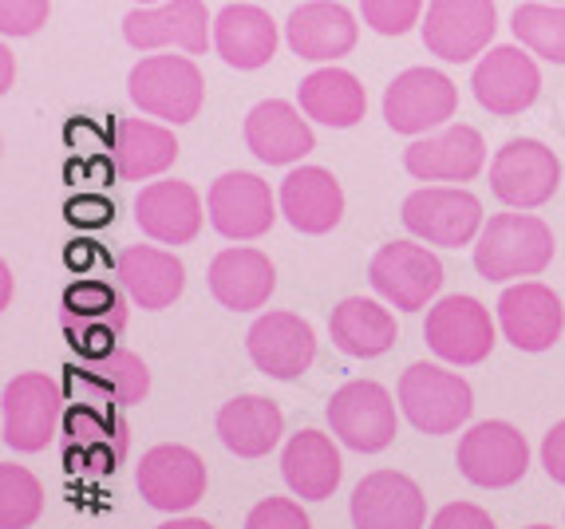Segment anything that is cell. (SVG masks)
<instances>
[{
  "instance_id": "34",
  "label": "cell",
  "mask_w": 565,
  "mask_h": 529,
  "mask_svg": "<svg viewBox=\"0 0 565 529\" xmlns=\"http://www.w3.org/2000/svg\"><path fill=\"white\" fill-rule=\"evenodd\" d=\"M44 510L36 474L17 463H0V529H29Z\"/></svg>"
},
{
  "instance_id": "25",
  "label": "cell",
  "mask_w": 565,
  "mask_h": 529,
  "mask_svg": "<svg viewBox=\"0 0 565 529\" xmlns=\"http://www.w3.org/2000/svg\"><path fill=\"white\" fill-rule=\"evenodd\" d=\"M210 293L222 309L230 312H254L265 309L277 289V269L262 249L234 246L210 261Z\"/></svg>"
},
{
  "instance_id": "23",
  "label": "cell",
  "mask_w": 565,
  "mask_h": 529,
  "mask_svg": "<svg viewBox=\"0 0 565 529\" xmlns=\"http://www.w3.org/2000/svg\"><path fill=\"white\" fill-rule=\"evenodd\" d=\"M245 147L265 166H292L317 147L309 115L285 99H265L245 115Z\"/></svg>"
},
{
  "instance_id": "8",
  "label": "cell",
  "mask_w": 565,
  "mask_h": 529,
  "mask_svg": "<svg viewBox=\"0 0 565 529\" xmlns=\"http://www.w3.org/2000/svg\"><path fill=\"white\" fill-rule=\"evenodd\" d=\"M562 186V162L537 139H510L490 162V190L507 209L546 206Z\"/></svg>"
},
{
  "instance_id": "7",
  "label": "cell",
  "mask_w": 565,
  "mask_h": 529,
  "mask_svg": "<svg viewBox=\"0 0 565 529\" xmlns=\"http://www.w3.org/2000/svg\"><path fill=\"white\" fill-rule=\"evenodd\" d=\"M419 32L427 52L444 64H471L499 32V9L494 0H427Z\"/></svg>"
},
{
  "instance_id": "33",
  "label": "cell",
  "mask_w": 565,
  "mask_h": 529,
  "mask_svg": "<svg viewBox=\"0 0 565 529\" xmlns=\"http://www.w3.org/2000/svg\"><path fill=\"white\" fill-rule=\"evenodd\" d=\"M510 32L526 52L550 64H565V4H550V0L519 4L510 17Z\"/></svg>"
},
{
  "instance_id": "17",
  "label": "cell",
  "mask_w": 565,
  "mask_h": 529,
  "mask_svg": "<svg viewBox=\"0 0 565 529\" xmlns=\"http://www.w3.org/2000/svg\"><path fill=\"white\" fill-rule=\"evenodd\" d=\"M245 352L262 376L297 379L309 371L317 356V336H312V324L301 321L297 312H265L245 332Z\"/></svg>"
},
{
  "instance_id": "24",
  "label": "cell",
  "mask_w": 565,
  "mask_h": 529,
  "mask_svg": "<svg viewBox=\"0 0 565 529\" xmlns=\"http://www.w3.org/2000/svg\"><path fill=\"white\" fill-rule=\"evenodd\" d=\"M281 214L297 234H329L344 218V190L324 166H297L277 190Z\"/></svg>"
},
{
  "instance_id": "15",
  "label": "cell",
  "mask_w": 565,
  "mask_h": 529,
  "mask_svg": "<svg viewBox=\"0 0 565 529\" xmlns=\"http://www.w3.org/2000/svg\"><path fill=\"white\" fill-rule=\"evenodd\" d=\"M475 99L487 107L490 115H522L534 107L537 91H542V72L534 64V52L514 44L490 47L475 64Z\"/></svg>"
},
{
  "instance_id": "6",
  "label": "cell",
  "mask_w": 565,
  "mask_h": 529,
  "mask_svg": "<svg viewBox=\"0 0 565 529\" xmlns=\"http://www.w3.org/2000/svg\"><path fill=\"white\" fill-rule=\"evenodd\" d=\"M459 474L471 486L482 490H507V486L522 483L530 471V446L519 427L502 423V419H487L475 423L467 435L459 439L455 451Z\"/></svg>"
},
{
  "instance_id": "37",
  "label": "cell",
  "mask_w": 565,
  "mask_h": 529,
  "mask_svg": "<svg viewBox=\"0 0 565 529\" xmlns=\"http://www.w3.org/2000/svg\"><path fill=\"white\" fill-rule=\"evenodd\" d=\"M122 301L107 281H76L64 293V321H95V316H119Z\"/></svg>"
},
{
  "instance_id": "16",
  "label": "cell",
  "mask_w": 565,
  "mask_h": 529,
  "mask_svg": "<svg viewBox=\"0 0 565 529\" xmlns=\"http://www.w3.org/2000/svg\"><path fill=\"white\" fill-rule=\"evenodd\" d=\"M139 494L162 514H182L206 494V463L190 446H151L139 463Z\"/></svg>"
},
{
  "instance_id": "22",
  "label": "cell",
  "mask_w": 565,
  "mask_h": 529,
  "mask_svg": "<svg viewBox=\"0 0 565 529\" xmlns=\"http://www.w3.org/2000/svg\"><path fill=\"white\" fill-rule=\"evenodd\" d=\"M135 222L162 246H190L202 229V198L190 182H147L135 198Z\"/></svg>"
},
{
  "instance_id": "31",
  "label": "cell",
  "mask_w": 565,
  "mask_h": 529,
  "mask_svg": "<svg viewBox=\"0 0 565 529\" xmlns=\"http://www.w3.org/2000/svg\"><path fill=\"white\" fill-rule=\"evenodd\" d=\"M115 171L127 182L159 179L162 171L179 159V139L174 131L151 119H115Z\"/></svg>"
},
{
  "instance_id": "32",
  "label": "cell",
  "mask_w": 565,
  "mask_h": 529,
  "mask_svg": "<svg viewBox=\"0 0 565 529\" xmlns=\"http://www.w3.org/2000/svg\"><path fill=\"white\" fill-rule=\"evenodd\" d=\"M329 336L344 356L352 359H372L384 356L396 344V316L384 304L367 301V296H349L340 301L329 316Z\"/></svg>"
},
{
  "instance_id": "5",
  "label": "cell",
  "mask_w": 565,
  "mask_h": 529,
  "mask_svg": "<svg viewBox=\"0 0 565 529\" xmlns=\"http://www.w3.org/2000/svg\"><path fill=\"white\" fill-rule=\"evenodd\" d=\"M404 226L427 246L459 249L479 241L482 234V202L462 186H424L407 194L404 202Z\"/></svg>"
},
{
  "instance_id": "13",
  "label": "cell",
  "mask_w": 565,
  "mask_h": 529,
  "mask_svg": "<svg viewBox=\"0 0 565 529\" xmlns=\"http://www.w3.org/2000/svg\"><path fill=\"white\" fill-rule=\"evenodd\" d=\"M64 419V388L44 371H24L4 388V443L12 451H44Z\"/></svg>"
},
{
  "instance_id": "42",
  "label": "cell",
  "mask_w": 565,
  "mask_h": 529,
  "mask_svg": "<svg viewBox=\"0 0 565 529\" xmlns=\"http://www.w3.org/2000/svg\"><path fill=\"white\" fill-rule=\"evenodd\" d=\"M542 466L554 483L565 486V419L550 427V435L542 439Z\"/></svg>"
},
{
  "instance_id": "41",
  "label": "cell",
  "mask_w": 565,
  "mask_h": 529,
  "mask_svg": "<svg viewBox=\"0 0 565 529\" xmlns=\"http://www.w3.org/2000/svg\"><path fill=\"white\" fill-rule=\"evenodd\" d=\"M64 214L72 226H107L115 218V206L107 198H99V194H87V198L67 202Z\"/></svg>"
},
{
  "instance_id": "36",
  "label": "cell",
  "mask_w": 565,
  "mask_h": 529,
  "mask_svg": "<svg viewBox=\"0 0 565 529\" xmlns=\"http://www.w3.org/2000/svg\"><path fill=\"white\" fill-rule=\"evenodd\" d=\"M360 17L380 36H404L424 24V0H360Z\"/></svg>"
},
{
  "instance_id": "4",
  "label": "cell",
  "mask_w": 565,
  "mask_h": 529,
  "mask_svg": "<svg viewBox=\"0 0 565 529\" xmlns=\"http://www.w3.org/2000/svg\"><path fill=\"white\" fill-rule=\"evenodd\" d=\"M324 415H329L332 435L360 454H380L396 443V403L376 379H352V384L337 388Z\"/></svg>"
},
{
  "instance_id": "29",
  "label": "cell",
  "mask_w": 565,
  "mask_h": 529,
  "mask_svg": "<svg viewBox=\"0 0 565 529\" xmlns=\"http://www.w3.org/2000/svg\"><path fill=\"white\" fill-rule=\"evenodd\" d=\"M217 439L226 451H234L237 458H262L281 443L285 419L281 407L265 396H237L230 403H222L214 419Z\"/></svg>"
},
{
  "instance_id": "18",
  "label": "cell",
  "mask_w": 565,
  "mask_h": 529,
  "mask_svg": "<svg viewBox=\"0 0 565 529\" xmlns=\"http://www.w3.org/2000/svg\"><path fill=\"white\" fill-rule=\"evenodd\" d=\"M499 328L519 352H546L562 341V296L542 281H519L499 296Z\"/></svg>"
},
{
  "instance_id": "28",
  "label": "cell",
  "mask_w": 565,
  "mask_h": 529,
  "mask_svg": "<svg viewBox=\"0 0 565 529\" xmlns=\"http://www.w3.org/2000/svg\"><path fill=\"white\" fill-rule=\"evenodd\" d=\"M281 478L301 501L332 498L340 478H344V463H340L337 443H332L329 435H321V431H297V435L285 443Z\"/></svg>"
},
{
  "instance_id": "47",
  "label": "cell",
  "mask_w": 565,
  "mask_h": 529,
  "mask_svg": "<svg viewBox=\"0 0 565 529\" xmlns=\"http://www.w3.org/2000/svg\"><path fill=\"white\" fill-rule=\"evenodd\" d=\"M550 4H565V0H550Z\"/></svg>"
},
{
  "instance_id": "11",
  "label": "cell",
  "mask_w": 565,
  "mask_h": 529,
  "mask_svg": "<svg viewBox=\"0 0 565 529\" xmlns=\"http://www.w3.org/2000/svg\"><path fill=\"white\" fill-rule=\"evenodd\" d=\"M459 91L435 67H407L384 91V123L396 134H427L455 119Z\"/></svg>"
},
{
  "instance_id": "40",
  "label": "cell",
  "mask_w": 565,
  "mask_h": 529,
  "mask_svg": "<svg viewBox=\"0 0 565 529\" xmlns=\"http://www.w3.org/2000/svg\"><path fill=\"white\" fill-rule=\"evenodd\" d=\"M431 529H499L482 506L475 501H451L431 518Z\"/></svg>"
},
{
  "instance_id": "39",
  "label": "cell",
  "mask_w": 565,
  "mask_h": 529,
  "mask_svg": "<svg viewBox=\"0 0 565 529\" xmlns=\"http://www.w3.org/2000/svg\"><path fill=\"white\" fill-rule=\"evenodd\" d=\"M52 0H0V32L4 36H32L47 24Z\"/></svg>"
},
{
  "instance_id": "46",
  "label": "cell",
  "mask_w": 565,
  "mask_h": 529,
  "mask_svg": "<svg viewBox=\"0 0 565 529\" xmlns=\"http://www.w3.org/2000/svg\"><path fill=\"white\" fill-rule=\"evenodd\" d=\"M530 529H554V526H530Z\"/></svg>"
},
{
  "instance_id": "14",
  "label": "cell",
  "mask_w": 565,
  "mask_h": 529,
  "mask_svg": "<svg viewBox=\"0 0 565 529\" xmlns=\"http://www.w3.org/2000/svg\"><path fill=\"white\" fill-rule=\"evenodd\" d=\"M277 206L269 182L257 179L249 171H230L222 179L210 182L206 209H210V226L217 229L230 241H257L274 229Z\"/></svg>"
},
{
  "instance_id": "19",
  "label": "cell",
  "mask_w": 565,
  "mask_h": 529,
  "mask_svg": "<svg viewBox=\"0 0 565 529\" xmlns=\"http://www.w3.org/2000/svg\"><path fill=\"white\" fill-rule=\"evenodd\" d=\"M427 498L415 478L399 471H376L352 490V526L356 529H424Z\"/></svg>"
},
{
  "instance_id": "26",
  "label": "cell",
  "mask_w": 565,
  "mask_h": 529,
  "mask_svg": "<svg viewBox=\"0 0 565 529\" xmlns=\"http://www.w3.org/2000/svg\"><path fill=\"white\" fill-rule=\"evenodd\" d=\"M115 273H119L127 296L147 312L170 309L182 296V289H186L182 261L154 246H127L119 253V261H115Z\"/></svg>"
},
{
  "instance_id": "30",
  "label": "cell",
  "mask_w": 565,
  "mask_h": 529,
  "mask_svg": "<svg viewBox=\"0 0 565 529\" xmlns=\"http://www.w3.org/2000/svg\"><path fill=\"white\" fill-rule=\"evenodd\" d=\"M297 104H301V111L309 115L312 123H324L332 131H349V127H356L364 119L367 91L344 67H321V72L301 79Z\"/></svg>"
},
{
  "instance_id": "10",
  "label": "cell",
  "mask_w": 565,
  "mask_h": 529,
  "mask_svg": "<svg viewBox=\"0 0 565 529\" xmlns=\"http://www.w3.org/2000/svg\"><path fill=\"white\" fill-rule=\"evenodd\" d=\"M427 348L439 359L455 364V368H471L494 352V321H490V309L475 296H444L427 309L424 324Z\"/></svg>"
},
{
  "instance_id": "43",
  "label": "cell",
  "mask_w": 565,
  "mask_h": 529,
  "mask_svg": "<svg viewBox=\"0 0 565 529\" xmlns=\"http://www.w3.org/2000/svg\"><path fill=\"white\" fill-rule=\"evenodd\" d=\"M159 529H214L206 518H170V521H162Z\"/></svg>"
},
{
  "instance_id": "20",
  "label": "cell",
  "mask_w": 565,
  "mask_h": 529,
  "mask_svg": "<svg viewBox=\"0 0 565 529\" xmlns=\"http://www.w3.org/2000/svg\"><path fill=\"white\" fill-rule=\"evenodd\" d=\"M487 162V142L475 127L455 123L415 139L404 151V171L419 182H471Z\"/></svg>"
},
{
  "instance_id": "9",
  "label": "cell",
  "mask_w": 565,
  "mask_h": 529,
  "mask_svg": "<svg viewBox=\"0 0 565 529\" xmlns=\"http://www.w3.org/2000/svg\"><path fill=\"white\" fill-rule=\"evenodd\" d=\"M122 40L139 52L154 47H182L186 56H202L214 44V20L202 0H162L139 4L122 17Z\"/></svg>"
},
{
  "instance_id": "3",
  "label": "cell",
  "mask_w": 565,
  "mask_h": 529,
  "mask_svg": "<svg viewBox=\"0 0 565 529\" xmlns=\"http://www.w3.org/2000/svg\"><path fill=\"white\" fill-rule=\"evenodd\" d=\"M399 411L424 435H451L475 411L471 384L435 364H412L399 376Z\"/></svg>"
},
{
  "instance_id": "12",
  "label": "cell",
  "mask_w": 565,
  "mask_h": 529,
  "mask_svg": "<svg viewBox=\"0 0 565 529\" xmlns=\"http://www.w3.org/2000/svg\"><path fill=\"white\" fill-rule=\"evenodd\" d=\"M367 281L384 296L392 309L399 312H419L431 304V296L444 289V264L427 246L415 241H392V246L376 249L372 264H367Z\"/></svg>"
},
{
  "instance_id": "21",
  "label": "cell",
  "mask_w": 565,
  "mask_h": 529,
  "mask_svg": "<svg viewBox=\"0 0 565 529\" xmlns=\"http://www.w3.org/2000/svg\"><path fill=\"white\" fill-rule=\"evenodd\" d=\"M285 40L309 64H337L360 40V24L340 0H309L285 20Z\"/></svg>"
},
{
  "instance_id": "45",
  "label": "cell",
  "mask_w": 565,
  "mask_h": 529,
  "mask_svg": "<svg viewBox=\"0 0 565 529\" xmlns=\"http://www.w3.org/2000/svg\"><path fill=\"white\" fill-rule=\"evenodd\" d=\"M135 4H162V0H135Z\"/></svg>"
},
{
  "instance_id": "2",
  "label": "cell",
  "mask_w": 565,
  "mask_h": 529,
  "mask_svg": "<svg viewBox=\"0 0 565 529\" xmlns=\"http://www.w3.org/2000/svg\"><path fill=\"white\" fill-rule=\"evenodd\" d=\"M127 95L142 115L182 127L199 119L206 79L190 56H142L127 76Z\"/></svg>"
},
{
  "instance_id": "1",
  "label": "cell",
  "mask_w": 565,
  "mask_h": 529,
  "mask_svg": "<svg viewBox=\"0 0 565 529\" xmlns=\"http://www.w3.org/2000/svg\"><path fill=\"white\" fill-rule=\"evenodd\" d=\"M550 261H554V234L546 222L526 214V209L494 214L475 241V269L482 281L494 284L546 273Z\"/></svg>"
},
{
  "instance_id": "27",
  "label": "cell",
  "mask_w": 565,
  "mask_h": 529,
  "mask_svg": "<svg viewBox=\"0 0 565 529\" xmlns=\"http://www.w3.org/2000/svg\"><path fill=\"white\" fill-rule=\"evenodd\" d=\"M214 47L237 72H257L277 56V24L257 4H226L214 17Z\"/></svg>"
},
{
  "instance_id": "38",
  "label": "cell",
  "mask_w": 565,
  "mask_h": 529,
  "mask_svg": "<svg viewBox=\"0 0 565 529\" xmlns=\"http://www.w3.org/2000/svg\"><path fill=\"white\" fill-rule=\"evenodd\" d=\"M245 529H312L301 501L292 498H262L245 518Z\"/></svg>"
},
{
  "instance_id": "35",
  "label": "cell",
  "mask_w": 565,
  "mask_h": 529,
  "mask_svg": "<svg viewBox=\"0 0 565 529\" xmlns=\"http://www.w3.org/2000/svg\"><path fill=\"white\" fill-rule=\"evenodd\" d=\"M87 384L107 388L119 407H131L142 403L147 391H151V371H147V364L135 352H111V356H104L87 371Z\"/></svg>"
},
{
  "instance_id": "44",
  "label": "cell",
  "mask_w": 565,
  "mask_h": 529,
  "mask_svg": "<svg viewBox=\"0 0 565 529\" xmlns=\"http://www.w3.org/2000/svg\"><path fill=\"white\" fill-rule=\"evenodd\" d=\"M0 56H4V84H0V91H9V87H12V56H9V47H0Z\"/></svg>"
}]
</instances>
